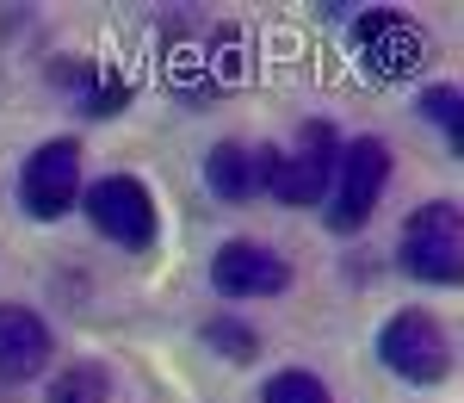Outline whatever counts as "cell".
<instances>
[{"label": "cell", "instance_id": "6da1fadb", "mask_svg": "<svg viewBox=\"0 0 464 403\" xmlns=\"http://www.w3.org/2000/svg\"><path fill=\"white\" fill-rule=\"evenodd\" d=\"M334 162H341L334 124L328 118H310L291 149H260L254 155V174H260V192H273L285 205H322V192L334 186Z\"/></svg>", "mask_w": 464, "mask_h": 403}, {"label": "cell", "instance_id": "7a4b0ae2", "mask_svg": "<svg viewBox=\"0 0 464 403\" xmlns=\"http://www.w3.org/2000/svg\"><path fill=\"white\" fill-rule=\"evenodd\" d=\"M402 273L409 280H428V286H459L464 280V218L452 199H428L415 205V218L402 223Z\"/></svg>", "mask_w": 464, "mask_h": 403}, {"label": "cell", "instance_id": "3957f363", "mask_svg": "<svg viewBox=\"0 0 464 403\" xmlns=\"http://www.w3.org/2000/svg\"><path fill=\"white\" fill-rule=\"evenodd\" d=\"M384 186H391V143H384V137H353V143L341 149V162H334L328 223H334L341 236L365 230V218H372L378 199H384Z\"/></svg>", "mask_w": 464, "mask_h": 403}, {"label": "cell", "instance_id": "277c9868", "mask_svg": "<svg viewBox=\"0 0 464 403\" xmlns=\"http://www.w3.org/2000/svg\"><path fill=\"white\" fill-rule=\"evenodd\" d=\"M378 360L409 385H440L452 372V341L428 310H396L384 323V335H378Z\"/></svg>", "mask_w": 464, "mask_h": 403}, {"label": "cell", "instance_id": "5b68a950", "mask_svg": "<svg viewBox=\"0 0 464 403\" xmlns=\"http://www.w3.org/2000/svg\"><path fill=\"white\" fill-rule=\"evenodd\" d=\"M74 192H81V143H69V137L37 143L19 168V205L37 223H56L74 211Z\"/></svg>", "mask_w": 464, "mask_h": 403}, {"label": "cell", "instance_id": "8992f818", "mask_svg": "<svg viewBox=\"0 0 464 403\" xmlns=\"http://www.w3.org/2000/svg\"><path fill=\"white\" fill-rule=\"evenodd\" d=\"M87 218H93V230H100L106 242H118V249H149L161 211H155V192H149L137 174H111V181L87 186Z\"/></svg>", "mask_w": 464, "mask_h": 403}, {"label": "cell", "instance_id": "52a82bcc", "mask_svg": "<svg viewBox=\"0 0 464 403\" xmlns=\"http://www.w3.org/2000/svg\"><path fill=\"white\" fill-rule=\"evenodd\" d=\"M211 286L223 298H273L291 286V267L279 249H260V242H223L211 260Z\"/></svg>", "mask_w": 464, "mask_h": 403}, {"label": "cell", "instance_id": "ba28073f", "mask_svg": "<svg viewBox=\"0 0 464 403\" xmlns=\"http://www.w3.org/2000/svg\"><path fill=\"white\" fill-rule=\"evenodd\" d=\"M56 341H50V323L25 310V304H0V385H25L50 367Z\"/></svg>", "mask_w": 464, "mask_h": 403}, {"label": "cell", "instance_id": "9c48e42d", "mask_svg": "<svg viewBox=\"0 0 464 403\" xmlns=\"http://www.w3.org/2000/svg\"><path fill=\"white\" fill-rule=\"evenodd\" d=\"M421 50H428V44H421V32H415L402 13H391V6H384V13H359V56L384 74V81H391V74H409Z\"/></svg>", "mask_w": 464, "mask_h": 403}, {"label": "cell", "instance_id": "30bf717a", "mask_svg": "<svg viewBox=\"0 0 464 403\" xmlns=\"http://www.w3.org/2000/svg\"><path fill=\"white\" fill-rule=\"evenodd\" d=\"M205 181H211L217 199H254L260 192V174H254V155L242 143H217L211 155H205Z\"/></svg>", "mask_w": 464, "mask_h": 403}, {"label": "cell", "instance_id": "8fae6325", "mask_svg": "<svg viewBox=\"0 0 464 403\" xmlns=\"http://www.w3.org/2000/svg\"><path fill=\"white\" fill-rule=\"evenodd\" d=\"M111 398V372L100 360H74L50 378V403H106Z\"/></svg>", "mask_w": 464, "mask_h": 403}, {"label": "cell", "instance_id": "7c38bea8", "mask_svg": "<svg viewBox=\"0 0 464 403\" xmlns=\"http://www.w3.org/2000/svg\"><path fill=\"white\" fill-rule=\"evenodd\" d=\"M421 118H433L452 149L464 143V93L459 87H446V81H440V87H421Z\"/></svg>", "mask_w": 464, "mask_h": 403}, {"label": "cell", "instance_id": "4fadbf2b", "mask_svg": "<svg viewBox=\"0 0 464 403\" xmlns=\"http://www.w3.org/2000/svg\"><path fill=\"white\" fill-rule=\"evenodd\" d=\"M260 403H334L328 391H322V378L316 372H273L266 378V391H260Z\"/></svg>", "mask_w": 464, "mask_h": 403}, {"label": "cell", "instance_id": "5bb4252c", "mask_svg": "<svg viewBox=\"0 0 464 403\" xmlns=\"http://www.w3.org/2000/svg\"><path fill=\"white\" fill-rule=\"evenodd\" d=\"M205 348H217V354H229L236 367H248L254 354H260V341H254V329H242V323H205Z\"/></svg>", "mask_w": 464, "mask_h": 403}]
</instances>
